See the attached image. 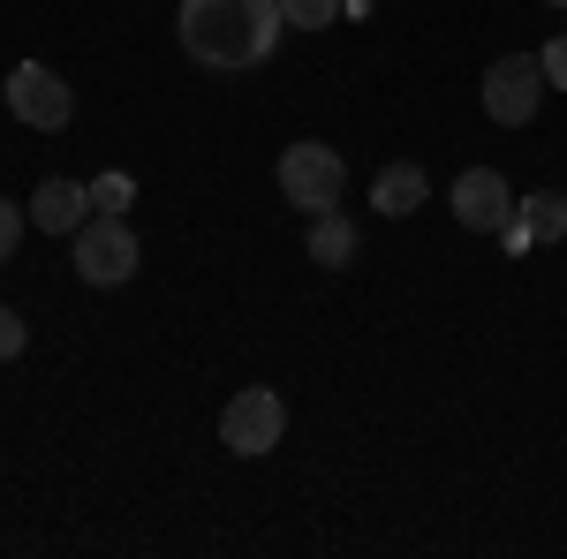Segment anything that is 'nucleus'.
Returning <instances> with one entry per match:
<instances>
[{
	"label": "nucleus",
	"instance_id": "obj_8",
	"mask_svg": "<svg viewBox=\"0 0 567 559\" xmlns=\"http://www.w3.org/2000/svg\"><path fill=\"white\" fill-rule=\"evenodd\" d=\"M84 213H91V197H84V182H39L31 189V227H45V235H76L84 227Z\"/></svg>",
	"mask_w": 567,
	"mask_h": 559
},
{
	"label": "nucleus",
	"instance_id": "obj_14",
	"mask_svg": "<svg viewBox=\"0 0 567 559\" xmlns=\"http://www.w3.org/2000/svg\"><path fill=\"white\" fill-rule=\"evenodd\" d=\"M16 242H23V205H8V197H0V265L16 258Z\"/></svg>",
	"mask_w": 567,
	"mask_h": 559
},
{
	"label": "nucleus",
	"instance_id": "obj_16",
	"mask_svg": "<svg viewBox=\"0 0 567 559\" xmlns=\"http://www.w3.org/2000/svg\"><path fill=\"white\" fill-rule=\"evenodd\" d=\"M537 61H545V84H560V91H567V31H560L553 45H545Z\"/></svg>",
	"mask_w": 567,
	"mask_h": 559
},
{
	"label": "nucleus",
	"instance_id": "obj_13",
	"mask_svg": "<svg viewBox=\"0 0 567 559\" xmlns=\"http://www.w3.org/2000/svg\"><path fill=\"white\" fill-rule=\"evenodd\" d=\"M280 15H288V31H326V23H341V0H280Z\"/></svg>",
	"mask_w": 567,
	"mask_h": 559
},
{
	"label": "nucleus",
	"instance_id": "obj_2",
	"mask_svg": "<svg viewBox=\"0 0 567 559\" xmlns=\"http://www.w3.org/2000/svg\"><path fill=\"white\" fill-rule=\"evenodd\" d=\"M341 189H349V167H341L333 144H288V152H280V197H288L296 213H333Z\"/></svg>",
	"mask_w": 567,
	"mask_h": 559
},
{
	"label": "nucleus",
	"instance_id": "obj_4",
	"mask_svg": "<svg viewBox=\"0 0 567 559\" xmlns=\"http://www.w3.org/2000/svg\"><path fill=\"white\" fill-rule=\"evenodd\" d=\"M280 431H288V408H280V393L272 386H243L227 408H219V446L227 454H272L280 446Z\"/></svg>",
	"mask_w": 567,
	"mask_h": 559
},
{
	"label": "nucleus",
	"instance_id": "obj_11",
	"mask_svg": "<svg viewBox=\"0 0 567 559\" xmlns=\"http://www.w3.org/2000/svg\"><path fill=\"white\" fill-rule=\"evenodd\" d=\"M515 219H523L529 242H560L567 235V197L560 189H529V197H515Z\"/></svg>",
	"mask_w": 567,
	"mask_h": 559
},
{
	"label": "nucleus",
	"instance_id": "obj_9",
	"mask_svg": "<svg viewBox=\"0 0 567 559\" xmlns=\"http://www.w3.org/2000/svg\"><path fill=\"white\" fill-rule=\"evenodd\" d=\"M424 197H432V174L416 167V159H393V167H379V182H371V205L386 219H409Z\"/></svg>",
	"mask_w": 567,
	"mask_h": 559
},
{
	"label": "nucleus",
	"instance_id": "obj_1",
	"mask_svg": "<svg viewBox=\"0 0 567 559\" xmlns=\"http://www.w3.org/2000/svg\"><path fill=\"white\" fill-rule=\"evenodd\" d=\"M175 31H182V53H189L197 69L235 76V69L272 61L288 15H280V0H182Z\"/></svg>",
	"mask_w": 567,
	"mask_h": 559
},
{
	"label": "nucleus",
	"instance_id": "obj_5",
	"mask_svg": "<svg viewBox=\"0 0 567 559\" xmlns=\"http://www.w3.org/2000/svg\"><path fill=\"white\" fill-rule=\"evenodd\" d=\"M537 99H545V61L537 53H499L484 69V114L499 130H523L529 114H537Z\"/></svg>",
	"mask_w": 567,
	"mask_h": 559
},
{
	"label": "nucleus",
	"instance_id": "obj_15",
	"mask_svg": "<svg viewBox=\"0 0 567 559\" xmlns=\"http://www.w3.org/2000/svg\"><path fill=\"white\" fill-rule=\"evenodd\" d=\"M23 341H31V325H23L16 310H0V363H8V355H23Z\"/></svg>",
	"mask_w": 567,
	"mask_h": 559
},
{
	"label": "nucleus",
	"instance_id": "obj_6",
	"mask_svg": "<svg viewBox=\"0 0 567 559\" xmlns=\"http://www.w3.org/2000/svg\"><path fill=\"white\" fill-rule=\"evenodd\" d=\"M8 114H16L23 130H69L76 99H69V84H61L45 61H23V69H8Z\"/></svg>",
	"mask_w": 567,
	"mask_h": 559
},
{
	"label": "nucleus",
	"instance_id": "obj_7",
	"mask_svg": "<svg viewBox=\"0 0 567 559\" xmlns=\"http://www.w3.org/2000/svg\"><path fill=\"white\" fill-rule=\"evenodd\" d=\"M454 219L462 227H477V235H499V219L515 213V197H507V174H492V167H462V182H454Z\"/></svg>",
	"mask_w": 567,
	"mask_h": 559
},
{
	"label": "nucleus",
	"instance_id": "obj_17",
	"mask_svg": "<svg viewBox=\"0 0 567 559\" xmlns=\"http://www.w3.org/2000/svg\"><path fill=\"white\" fill-rule=\"evenodd\" d=\"M545 8H567V0H545Z\"/></svg>",
	"mask_w": 567,
	"mask_h": 559
},
{
	"label": "nucleus",
	"instance_id": "obj_10",
	"mask_svg": "<svg viewBox=\"0 0 567 559\" xmlns=\"http://www.w3.org/2000/svg\"><path fill=\"white\" fill-rule=\"evenodd\" d=\"M310 265H326V272L355 265V219L341 205L333 213H310Z\"/></svg>",
	"mask_w": 567,
	"mask_h": 559
},
{
	"label": "nucleus",
	"instance_id": "obj_3",
	"mask_svg": "<svg viewBox=\"0 0 567 559\" xmlns=\"http://www.w3.org/2000/svg\"><path fill=\"white\" fill-rule=\"evenodd\" d=\"M130 272H136V235H130V219L91 213L84 227H76V280H84V288H122Z\"/></svg>",
	"mask_w": 567,
	"mask_h": 559
},
{
	"label": "nucleus",
	"instance_id": "obj_12",
	"mask_svg": "<svg viewBox=\"0 0 567 559\" xmlns=\"http://www.w3.org/2000/svg\"><path fill=\"white\" fill-rule=\"evenodd\" d=\"M84 197H91V213H114V219H122L136 205V182H130V174H99V182H84Z\"/></svg>",
	"mask_w": 567,
	"mask_h": 559
}]
</instances>
